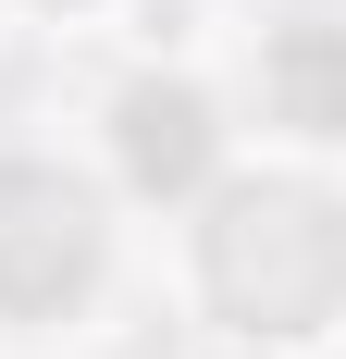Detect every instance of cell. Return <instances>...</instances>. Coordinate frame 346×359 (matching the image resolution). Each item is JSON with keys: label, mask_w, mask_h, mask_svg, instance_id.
<instances>
[{"label": "cell", "mask_w": 346, "mask_h": 359, "mask_svg": "<svg viewBox=\"0 0 346 359\" xmlns=\"http://www.w3.org/2000/svg\"><path fill=\"white\" fill-rule=\"evenodd\" d=\"M124 285V198L99 161L0 137V359H62L111 323Z\"/></svg>", "instance_id": "obj_2"}, {"label": "cell", "mask_w": 346, "mask_h": 359, "mask_svg": "<svg viewBox=\"0 0 346 359\" xmlns=\"http://www.w3.org/2000/svg\"><path fill=\"white\" fill-rule=\"evenodd\" d=\"M198 359H284V347H235V334H210V347Z\"/></svg>", "instance_id": "obj_6"}, {"label": "cell", "mask_w": 346, "mask_h": 359, "mask_svg": "<svg viewBox=\"0 0 346 359\" xmlns=\"http://www.w3.org/2000/svg\"><path fill=\"white\" fill-rule=\"evenodd\" d=\"M0 13H62L74 25V13H111V0H0Z\"/></svg>", "instance_id": "obj_5"}, {"label": "cell", "mask_w": 346, "mask_h": 359, "mask_svg": "<svg viewBox=\"0 0 346 359\" xmlns=\"http://www.w3.org/2000/svg\"><path fill=\"white\" fill-rule=\"evenodd\" d=\"M173 297L198 334H235V347H284V359L346 347V174L235 149L173 211Z\"/></svg>", "instance_id": "obj_1"}, {"label": "cell", "mask_w": 346, "mask_h": 359, "mask_svg": "<svg viewBox=\"0 0 346 359\" xmlns=\"http://www.w3.org/2000/svg\"><path fill=\"white\" fill-rule=\"evenodd\" d=\"M235 100L210 87L198 62H124L99 100V186L124 198V211H186L223 161H235Z\"/></svg>", "instance_id": "obj_3"}, {"label": "cell", "mask_w": 346, "mask_h": 359, "mask_svg": "<svg viewBox=\"0 0 346 359\" xmlns=\"http://www.w3.org/2000/svg\"><path fill=\"white\" fill-rule=\"evenodd\" d=\"M235 137L346 174V13H272L235 50Z\"/></svg>", "instance_id": "obj_4"}]
</instances>
